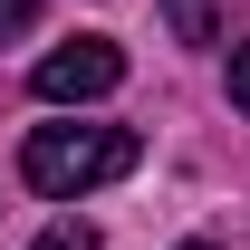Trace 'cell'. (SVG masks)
<instances>
[{"label": "cell", "instance_id": "52a82bcc", "mask_svg": "<svg viewBox=\"0 0 250 250\" xmlns=\"http://www.w3.org/2000/svg\"><path fill=\"white\" fill-rule=\"evenodd\" d=\"M183 250H221V241H183Z\"/></svg>", "mask_w": 250, "mask_h": 250}, {"label": "cell", "instance_id": "5b68a950", "mask_svg": "<svg viewBox=\"0 0 250 250\" xmlns=\"http://www.w3.org/2000/svg\"><path fill=\"white\" fill-rule=\"evenodd\" d=\"M29 20H39V0H0V39H20Z\"/></svg>", "mask_w": 250, "mask_h": 250}, {"label": "cell", "instance_id": "3957f363", "mask_svg": "<svg viewBox=\"0 0 250 250\" xmlns=\"http://www.w3.org/2000/svg\"><path fill=\"white\" fill-rule=\"evenodd\" d=\"M164 20H173L183 48H212V39H221V10H212V0H164Z\"/></svg>", "mask_w": 250, "mask_h": 250}, {"label": "cell", "instance_id": "6da1fadb", "mask_svg": "<svg viewBox=\"0 0 250 250\" xmlns=\"http://www.w3.org/2000/svg\"><path fill=\"white\" fill-rule=\"evenodd\" d=\"M135 125H39L29 145H20V183L48 192V202H77V192L116 183V173H135Z\"/></svg>", "mask_w": 250, "mask_h": 250}, {"label": "cell", "instance_id": "8992f818", "mask_svg": "<svg viewBox=\"0 0 250 250\" xmlns=\"http://www.w3.org/2000/svg\"><path fill=\"white\" fill-rule=\"evenodd\" d=\"M231 106L250 116V48H231Z\"/></svg>", "mask_w": 250, "mask_h": 250}, {"label": "cell", "instance_id": "277c9868", "mask_svg": "<svg viewBox=\"0 0 250 250\" xmlns=\"http://www.w3.org/2000/svg\"><path fill=\"white\" fill-rule=\"evenodd\" d=\"M29 250H96V231H87V221H48Z\"/></svg>", "mask_w": 250, "mask_h": 250}, {"label": "cell", "instance_id": "7a4b0ae2", "mask_svg": "<svg viewBox=\"0 0 250 250\" xmlns=\"http://www.w3.org/2000/svg\"><path fill=\"white\" fill-rule=\"evenodd\" d=\"M116 87H125V48L106 29L58 39V48L39 58V96H48V106H87V96H116Z\"/></svg>", "mask_w": 250, "mask_h": 250}]
</instances>
